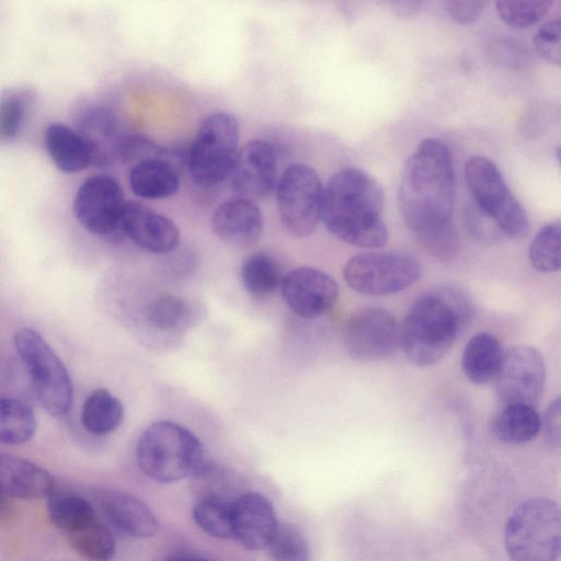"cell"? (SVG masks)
<instances>
[{
    "mask_svg": "<svg viewBox=\"0 0 561 561\" xmlns=\"http://www.w3.org/2000/svg\"><path fill=\"white\" fill-rule=\"evenodd\" d=\"M528 256L531 266L541 273L558 272L561 267V225L557 219L541 227L530 242Z\"/></svg>",
    "mask_w": 561,
    "mask_h": 561,
    "instance_id": "cell-33",
    "label": "cell"
},
{
    "mask_svg": "<svg viewBox=\"0 0 561 561\" xmlns=\"http://www.w3.org/2000/svg\"><path fill=\"white\" fill-rule=\"evenodd\" d=\"M343 343L353 359L378 362L393 355L400 346L399 327L388 311L375 307L363 308L348 319Z\"/></svg>",
    "mask_w": 561,
    "mask_h": 561,
    "instance_id": "cell-13",
    "label": "cell"
},
{
    "mask_svg": "<svg viewBox=\"0 0 561 561\" xmlns=\"http://www.w3.org/2000/svg\"><path fill=\"white\" fill-rule=\"evenodd\" d=\"M125 203L122 187L115 178L95 174L81 183L72 208L76 219L87 231L108 241H118L125 237Z\"/></svg>",
    "mask_w": 561,
    "mask_h": 561,
    "instance_id": "cell-11",
    "label": "cell"
},
{
    "mask_svg": "<svg viewBox=\"0 0 561 561\" xmlns=\"http://www.w3.org/2000/svg\"><path fill=\"white\" fill-rule=\"evenodd\" d=\"M172 561H203V560H199V559H196V558H179V559H175V560H172Z\"/></svg>",
    "mask_w": 561,
    "mask_h": 561,
    "instance_id": "cell-43",
    "label": "cell"
},
{
    "mask_svg": "<svg viewBox=\"0 0 561 561\" xmlns=\"http://www.w3.org/2000/svg\"><path fill=\"white\" fill-rule=\"evenodd\" d=\"M33 95L28 90L11 89L0 95V145L14 141L24 128Z\"/></svg>",
    "mask_w": 561,
    "mask_h": 561,
    "instance_id": "cell-32",
    "label": "cell"
},
{
    "mask_svg": "<svg viewBox=\"0 0 561 561\" xmlns=\"http://www.w3.org/2000/svg\"><path fill=\"white\" fill-rule=\"evenodd\" d=\"M280 290L288 308L304 319L325 314L334 307L339 297L335 279L310 266H301L285 274Z\"/></svg>",
    "mask_w": 561,
    "mask_h": 561,
    "instance_id": "cell-14",
    "label": "cell"
},
{
    "mask_svg": "<svg viewBox=\"0 0 561 561\" xmlns=\"http://www.w3.org/2000/svg\"><path fill=\"white\" fill-rule=\"evenodd\" d=\"M7 496L0 492V516L3 515L8 508Z\"/></svg>",
    "mask_w": 561,
    "mask_h": 561,
    "instance_id": "cell-42",
    "label": "cell"
},
{
    "mask_svg": "<svg viewBox=\"0 0 561 561\" xmlns=\"http://www.w3.org/2000/svg\"><path fill=\"white\" fill-rule=\"evenodd\" d=\"M394 12L400 16L414 15L422 8V2L408 1L392 3Z\"/></svg>",
    "mask_w": 561,
    "mask_h": 561,
    "instance_id": "cell-41",
    "label": "cell"
},
{
    "mask_svg": "<svg viewBox=\"0 0 561 561\" xmlns=\"http://www.w3.org/2000/svg\"><path fill=\"white\" fill-rule=\"evenodd\" d=\"M232 503L226 497L202 496L193 508L194 520L211 537L232 538Z\"/></svg>",
    "mask_w": 561,
    "mask_h": 561,
    "instance_id": "cell-31",
    "label": "cell"
},
{
    "mask_svg": "<svg viewBox=\"0 0 561 561\" xmlns=\"http://www.w3.org/2000/svg\"><path fill=\"white\" fill-rule=\"evenodd\" d=\"M345 283L366 296H388L421 277L417 260L400 251H369L352 256L343 267Z\"/></svg>",
    "mask_w": 561,
    "mask_h": 561,
    "instance_id": "cell-9",
    "label": "cell"
},
{
    "mask_svg": "<svg viewBox=\"0 0 561 561\" xmlns=\"http://www.w3.org/2000/svg\"><path fill=\"white\" fill-rule=\"evenodd\" d=\"M44 145L51 162L64 173H77L92 164L87 142L73 127L66 124L48 125Z\"/></svg>",
    "mask_w": 561,
    "mask_h": 561,
    "instance_id": "cell-23",
    "label": "cell"
},
{
    "mask_svg": "<svg viewBox=\"0 0 561 561\" xmlns=\"http://www.w3.org/2000/svg\"><path fill=\"white\" fill-rule=\"evenodd\" d=\"M277 160L274 148L263 140H251L236 156L229 173L236 197L255 202L268 196L276 187Z\"/></svg>",
    "mask_w": 561,
    "mask_h": 561,
    "instance_id": "cell-15",
    "label": "cell"
},
{
    "mask_svg": "<svg viewBox=\"0 0 561 561\" xmlns=\"http://www.w3.org/2000/svg\"><path fill=\"white\" fill-rule=\"evenodd\" d=\"M174 160L162 156L136 162L128 174L133 193L144 199H162L174 195L180 187V175Z\"/></svg>",
    "mask_w": 561,
    "mask_h": 561,
    "instance_id": "cell-22",
    "label": "cell"
},
{
    "mask_svg": "<svg viewBox=\"0 0 561 561\" xmlns=\"http://www.w3.org/2000/svg\"><path fill=\"white\" fill-rule=\"evenodd\" d=\"M13 343L42 408L51 416H65L72 407L73 386L62 360L32 328L18 330Z\"/></svg>",
    "mask_w": 561,
    "mask_h": 561,
    "instance_id": "cell-6",
    "label": "cell"
},
{
    "mask_svg": "<svg viewBox=\"0 0 561 561\" xmlns=\"http://www.w3.org/2000/svg\"><path fill=\"white\" fill-rule=\"evenodd\" d=\"M500 403L535 407L545 389L546 366L540 352L529 345H517L504 353L495 379Z\"/></svg>",
    "mask_w": 561,
    "mask_h": 561,
    "instance_id": "cell-12",
    "label": "cell"
},
{
    "mask_svg": "<svg viewBox=\"0 0 561 561\" xmlns=\"http://www.w3.org/2000/svg\"><path fill=\"white\" fill-rule=\"evenodd\" d=\"M454 157L440 139L425 138L407 159L398 190L400 214L421 247L439 261L453 260L459 240L453 225Z\"/></svg>",
    "mask_w": 561,
    "mask_h": 561,
    "instance_id": "cell-1",
    "label": "cell"
},
{
    "mask_svg": "<svg viewBox=\"0 0 561 561\" xmlns=\"http://www.w3.org/2000/svg\"><path fill=\"white\" fill-rule=\"evenodd\" d=\"M137 463L151 480L171 483L193 476L204 462V449L188 428L168 421L149 425L136 447Z\"/></svg>",
    "mask_w": 561,
    "mask_h": 561,
    "instance_id": "cell-4",
    "label": "cell"
},
{
    "mask_svg": "<svg viewBox=\"0 0 561 561\" xmlns=\"http://www.w3.org/2000/svg\"><path fill=\"white\" fill-rule=\"evenodd\" d=\"M484 1H448L447 12L450 19L461 25L476 22L485 9Z\"/></svg>",
    "mask_w": 561,
    "mask_h": 561,
    "instance_id": "cell-39",
    "label": "cell"
},
{
    "mask_svg": "<svg viewBox=\"0 0 561 561\" xmlns=\"http://www.w3.org/2000/svg\"><path fill=\"white\" fill-rule=\"evenodd\" d=\"M239 137L234 115L217 112L204 118L185 158L194 184L211 188L228 179L239 150Z\"/></svg>",
    "mask_w": 561,
    "mask_h": 561,
    "instance_id": "cell-7",
    "label": "cell"
},
{
    "mask_svg": "<svg viewBox=\"0 0 561 561\" xmlns=\"http://www.w3.org/2000/svg\"><path fill=\"white\" fill-rule=\"evenodd\" d=\"M146 318L150 325L161 332H174L183 328L188 318L186 302L174 295L156 298L147 308Z\"/></svg>",
    "mask_w": 561,
    "mask_h": 561,
    "instance_id": "cell-34",
    "label": "cell"
},
{
    "mask_svg": "<svg viewBox=\"0 0 561 561\" xmlns=\"http://www.w3.org/2000/svg\"><path fill=\"white\" fill-rule=\"evenodd\" d=\"M210 225L221 242L233 248H249L260 240L264 219L255 202L234 197L216 207Z\"/></svg>",
    "mask_w": 561,
    "mask_h": 561,
    "instance_id": "cell-18",
    "label": "cell"
},
{
    "mask_svg": "<svg viewBox=\"0 0 561 561\" xmlns=\"http://www.w3.org/2000/svg\"><path fill=\"white\" fill-rule=\"evenodd\" d=\"M101 507L107 520L130 537L149 538L159 530V522L152 511L131 494L105 492L101 496Z\"/></svg>",
    "mask_w": 561,
    "mask_h": 561,
    "instance_id": "cell-20",
    "label": "cell"
},
{
    "mask_svg": "<svg viewBox=\"0 0 561 561\" xmlns=\"http://www.w3.org/2000/svg\"><path fill=\"white\" fill-rule=\"evenodd\" d=\"M54 490V479L26 459L0 454V492L5 496L39 499Z\"/></svg>",
    "mask_w": 561,
    "mask_h": 561,
    "instance_id": "cell-21",
    "label": "cell"
},
{
    "mask_svg": "<svg viewBox=\"0 0 561 561\" xmlns=\"http://www.w3.org/2000/svg\"><path fill=\"white\" fill-rule=\"evenodd\" d=\"M232 537L245 549L267 547L277 526L271 502L262 494L247 492L232 503Z\"/></svg>",
    "mask_w": 561,
    "mask_h": 561,
    "instance_id": "cell-17",
    "label": "cell"
},
{
    "mask_svg": "<svg viewBox=\"0 0 561 561\" xmlns=\"http://www.w3.org/2000/svg\"><path fill=\"white\" fill-rule=\"evenodd\" d=\"M537 54L547 62L561 64V21L560 18L543 22L534 36Z\"/></svg>",
    "mask_w": 561,
    "mask_h": 561,
    "instance_id": "cell-37",
    "label": "cell"
},
{
    "mask_svg": "<svg viewBox=\"0 0 561 561\" xmlns=\"http://www.w3.org/2000/svg\"><path fill=\"white\" fill-rule=\"evenodd\" d=\"M87 142L92 164L108 167L118 160L124 134L121 133L116 115L103 105H88L81 108L73 127Z\"/></svg>",
    "mask_w": 561,
    "mask_h": 561,
    "instance_id": "cell-19",
    "label": "cell"
},
{
    "mask_svg": "<svg viewBox=\"0 0 561 561\" xmlns=\"http://www.w3.org/2000/svg\"><path fill=\"white\" fill-rule=\"evenodd\" d=\"M503 356L502 345L496 336L479 332L467 342L462 351L461 368L473 385H488L496 379Z\"/></svg>",
    "mask_w": 561,
    "mask_h": 561,
    "instance_id": "cell-24",
    "label": "cell"
},
{
    "mask_svg": "<svg viewBox=\"0 0 561 561\" xmlns=\"http://www.w3.org/2000/svg\"><path fill=\"white\" fill-rule=\"evenodd\" d=\"M469 297L451 286L420 295L399 328V345L421 367L438 363L451 350L472 318Z\"/></svg>",
    "mask_w": 561,
    "mask_h": 561,
    "instance_id": "cell-3",
    "label": "cell"
},
{
    "mask_svg": "<svg viewBox=\"0 0 561 561\" xmlns=\"http://www.w3.org/2000/svg\"><path fill=\"white\" fill-rule=\"evenodd\" d=\"M275 190L284 228L296 238L311 234L321 220L323 197V186L317 171L308 164H290Z\"/></svg>",
    "mask_w": 561,
    "mask_h": 561,
    "instance_id": "cell-10",
    "label": "cell"
},
{
    "mask_svg": "<svg viewBox=\"0 0 561 561\" xmlns=\"http://www.w3.org/2000/svg\"><path fill=\"white\" fill-rule=\"evenodd\" d=\"M540 420L534 407L504 405L492 421V432L505 444L522 445L533 440L539 434Z\"/></svg>",
    "mask_w": 561,
    "mask_h": 561,
    "instance_id": "cell-25",
    "label": "cell"
},
{
    "mask_svg": "<svg viewBox=\"0 0 561 561\" xmlns=\"http://www.w3.org/2000/svg\"><path fill=\"white\" fill-rule=\"evenodd\" d=\"M240 276L248 293L265 297L280 288L284 274L274 256L265 252H255L242 263Z\"/></svg>",
    "mask_w": 561,
    "mask_h": 561,
    "instance_id": "cell-28",
    "label": "cell"
},
{
    "mask_svg": "<svg viewBox=\"0 0 561 561\" xmlns=\"http://www.w3.org/2000/svg\"><path fill=\"white\" fill-rule=\"evenodd\" d=\"M504 546L512 561H557L561 546V514L546 497L529 499L510 515Z\"/></svg>",
    "mask_w": 561,
    "mask_h": 561,
    "instance_id": "cell-5",
    "label": "cell"
},
{
    "mask_svg": "<svg viewBox=\"0 0 561 561\" xmlns=\"http://www.w3.org/2000/svg\"><path fill=\"white\" fill-rule=\"evenodd\" d=\"M465 176L471 202L494 221L505 239L522 240L528 236V215L492 160L483 156L470 157Z\"/></svg>",
    "mask_w": 561,
    "mask_h": 561,
    "instance_id": "cell-8",
    "label": "cell"
},
{
    "mask_svg": "<svg viewBox=\"0 0 561 561\" xmlns=\"http://www.w3.org/2000/svg\"><path fill=\"white\" fill-rule=\"evenodd\" d=\"M466 225L471 236L482 243L494 244L505 240L494 221L472 202L466 209Z\"/></svg>",
    "mask_w": 561,
    "mask_h": 561,
    "instance_id": "cell-38",
    "label": "cell"
},
{
    "mask_svg": "<svg viewBox=\"0 0 561 561\" xmlns=\"http://www.w3.org/2000/svg\"><path fill=\"white\" fill-rule=\"evenodd\" d=\"M550 0H503L496 1L501 20L515 28H526L537 24L548 13Z\"/></svg>",
    "mask_w": 561,
    "mask_h": 561,
    "instance_id": "cell-36",
    "label": "cell"
},
{
    "mask_svg": "<svg viewBox=\"0 0 561 561\" xmlns=\"http://www.w3.org/2000/svg\"><path fill=\"white\" fill-rule=\"evenodd\" d=\"M124 417V407L118 398L105 388L94 389L83 401L80 421L93 435H106L115 431Z\"/></svg>",
    "mask_w": 561,
    "mask_h": 561,
    "instance_id": "cell-26",
    "label": "cell"
},
{
    "mask_svg": "<svg viewBox=\"0 0 561 561\" xmlns=\"http://www.w3.org/2000/svg\"><path fill=\"white\" fill-rule=\"evenodd\" d=\"M123 230L136 245L157 254L172 252L180 243V230L167 216L135 201L125 203Z\"/></svg>",
    "mask_w": 561,
    "mask_h": 561,
    "instance_id": "cell-16",
    "label": "cell"
},
{
    "mask_svg": "<svg viewBox=\"0 0 561 561\" xmlns=\"http://www.w3.org/2000/svg\"><path fill=\"white\" fill-rule=\"evenodd\" d=\"M273 561H309L310 549L302 533L290 524H278L266 547Z\"/></svg>",
    "mask_w": 561,
    "mask_h": 561,
    "instance_id": "cell-35",
    "label": "cell"
},
{
    "mask_svg": "<svg viewBox=\"0 0 561 561\" xmlns=\"http://www.w3.org/2000/svg\"><path fill=\"white\" fill-rule=\"evenodd\" d=\"M37 421L33 409L15 398H0V444L22 445L32 439Z\"/></svg>",
    "mask_w": 561,
    "mask_h": 561,
    "instance_id": "cell-27",
    "label": "cell"
},
{
    "mask_svg": "<svg viewBox=\"0 0 561 561\" xmlns=\"http://www.w3.org/2000/svg\"><path fill=\"white\" fill-rule=\"evenodd\" d=\"M47 512L51 523L66 535L95 519L90 502L67 491L48 495Z\"/></svg>",
    "mask_w": 561,
    "mask_h": 561,
    "instance_id": "cell-29",
    "label": "cell"
},
{
    "mask_svg": "<svg viewBox=\"0 0 561 561\" xmlns=\"http://www.w3.org/2000/svg\"><path fill=\"white\" fill-rule=\"evenodd\" d=\"M540 431L543 436L552 446L560 444V431H561V400L560 398L554 399L547 407L543 419L540 420Z\"/></svg>",
    "mask_w": 561,
    "mask_h": 561,
    "instance_id": "cell-40",
    "label": "cell"
},
{
    "mask_svg": "<svg viewBox=\"0 0 561 561\" xmlns=\"http://www.w3.org/2000/svg\"><path fill=\"white\" fill-rule=\"evenodd\" d=\"M71 547L92 561H110L115 554V540L111 531L98 519L66 535Z\"/></svg>",
    "mask_w": 561,
    "mask_h": 561,
    "instance_id": "cell-30",
    "label": "cell"
},
{
    "mask_svg": "<svg viewBox=\"0 0 561 561\" xmlns=\"http://www.w3.org/2000/svg\"><path fill=\"white\" fill-rule=\"evenodd\" d=\"M381 185L362 169L339 170L323 187L321 220L341 241L364 249L388 241Z\"/></svg>",
    "mask_w": 561,
    "mask_h": 561,
    "instance_id": "cell-2",
    "label": "cell"
}]
</instances>
